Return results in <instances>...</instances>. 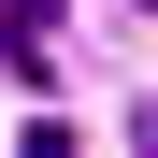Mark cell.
<instances>
[{"label": "cell", "mask_w": 158, "mask_h": 158, "mask_svg": "<svg viewBox=\"0 0 158 158\" xmlns=\"http://www.w3.org/2000/svg\"><path fill=\"white\" fill-rule=\"evenodd\" d=\"M15 158H72V129H58V115H43V129H29V144H15Z\"/></svg>", "instance_id": "1"}, {"label": "cell", "mask_w": 158, "mask_h": 158, "mask_svg": "<svg viewBox=\"0 0 158 158\" xmlns=\"http://www.w3.org/2000/svg\"><path fill=\"white\" fill-rule=\"evenodd\" d=\"M129 144H144V158H158V115H144V129H129Z\"/></svg>", "instance_id": "2"}]
</instances>
